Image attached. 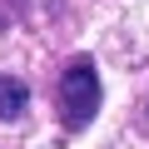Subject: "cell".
Here are the masks:
<instances>
[{"label":"cell","mask_w":149,"mask_h":149,"mask_svg":"<svg viewBox=\"0 0 149 149\" xmlns=\"http://www.w3.org/2000/svg\"><path fill=\"white\" fill-rule=\"evenodd\" d=\"M100 70H95V60H70L65 70H60V114H65V124L70 129H85L95 114H100Z\"/></svg>","instance_id":"6da1fadb"},{"label":"cell","mask_w":149,"mask_h":149,"mask_svg":"<svg viewBox=\"0 0 149 149\" xmlns=\"http://www.w3.org/2000/svg\"><path fill=\"white\" fill-rule=\"evenodd\" d=\"M25 104H30V90L20 85V80H0V119H20L25 114Z\"/></svg>","instance_id":"7a4b0ae2"}]
</instances>
